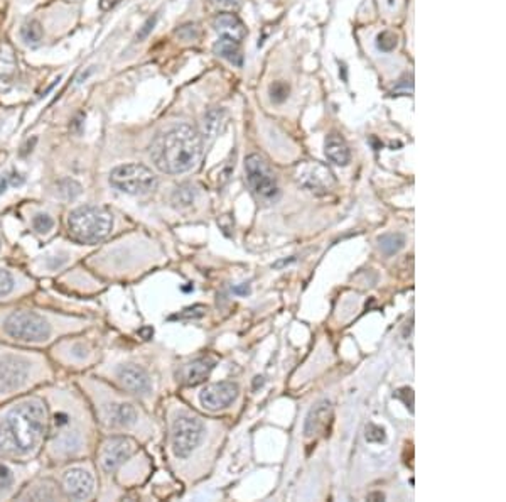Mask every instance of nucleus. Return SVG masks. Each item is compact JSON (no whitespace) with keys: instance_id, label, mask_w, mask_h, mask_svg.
<instances>
[{"instance_id":"2eb2a0df","label":"nucleus","mask_w":506,"mask_h":502,"mask_svg":"<svg viewBox=\"0 0 506 502\" xmlns=\"http://www.w3.org/2000/svg\"><path fill=\"white\" fill-rule=\"evenodd\" d=\"M214 364H216V362L209 357L196 358L194 362L187 364L184 370H182V381H184V384L187 386L201 384L203 381L208 379L211 370L214 369Z\"/></svg>"},{"instance_id":"c756f323","label":"nucleus","mask_w":506,"mask_h":502,"mask_svg":"<svg viewBox=\"0 0 506 502\" xmlns=\"http://www.w3.org/2000/svg\"><path fill=\"white\" fill-rule=\"evenodd\" d=\"M366 440L372 443H381L385 441V429L381 426L368 425L366 426Z\"/></svg>"},{"instance_id":"a211bd4d","label":"nucleus","mask_w":506,"mask_h":502,"mask_svg":"<svg viewBox=\"0 0 506 502\" xmlns=\"http://www.w3.org/2000/svg\"><path fill=\"white\" fill-rule=\"evenodd\" d=\"M213 50H214V54H218L220 58H225L226 61L231 63V65H235V66L243 65L240 41H237V39L226 38V36H220V39H218Z\"/></svg>"},{"instance_id":"c85d7f7f","label":"nucleus","mask_w":506,"mask_h":502,"mask_svg":"<svg viewBox=\"0 0 506 502\" xmlns=\"http://www.w3.org/2000/svg\"><path fill=\"white\" fill-rule=\"evenodd\" d=\"M14 277L9 271L0 269V296H7L12 289H14Z\"/></svg>"},{"instance_id":"2f4dec72","label":"nucleus","mask_w":506,"mask_h":502,"mask_svg":"<svg viewBox=\"0 0 506 502\" xmlns=\"http://www.w3.org/2000/svg\"><path fill=\"white\" fill-rule=\"evenodd\" d=\"M397 397H400V400L407 404V408H410V411H413V390L412 389L409 390V396H407V388L400 389L397 393Z\"/></svg>"},{"instance_id":"9d476101","label":"nucleus","mask_w":506,"mask_h":502,"mask_svg":"<svg viewBox=\"0 0 506 502\" xmlns=\"http://www.w3.org/2000/svg\"><path fill=\"white\" fill-rule=\"evenodd\" d=\"M134 450V441L129 438H111V440L105 441L102 452H100V464H102L105 472H113L132 455Z\"/></svg>"},{"instance_id":"4be33fe9","label":"nucleus","mask_w":506,"mask_h":502,"mask_svg":"<svg viewBox=\"0 0 506 502\" xmlns=\"http://www.w3.org/2000/svg\"><path fill=\"white\" fill-rule=\"evenodd\" d=\"M58 193L65 200H74V198L81 195V185L74 181V179H61L58 183Z\"/></svg>"},{"instance_id":"7c9ffc66","label":"nucleus","mask_w":506,"mask_h":502,"mask_svg":"<svg viewBox=\"0 0 506 502\" xmlns=\"http://www.w3.org/2000/svg\"><path fill=\"white\" fill-rule=\"evenodd\" d=\"M155 21H157V17H155V15H154V17H149V19H147V22L143 24L142 29L139 31V33H137V41H142V39H145L147 36H149L150 31L154 29Z\"/></svg>"},{"instance_id":"5701e85b","label":"nucleus","mask_w":506,"mask_h":502,"mask_svg":"<svg viewBox=\"0 0 506 502\" xmlns=\"http://www.w3.org/2000/svg\"><path fill=\"white\" fill-rule=\"evenodd\" d=\"M194 197H196V190H194V186L182 185V186H179L176 191H174L173 201L176 203V205L187 206L194 201Z\"/></svg>"},{"instance_id":"ddd939ff","label":"nucleus","mask_w":506,"mask_h":502,"mask_svg":"<svg viewBox=\"0 0 506 502\" xmlns=\"http://www.w3.org/2000/svg\"><path fill=\"white\" fill-rule=\"evenodd\" d=\"M118 379L125 389L135 394H145L150 390V381L147 372L137 365H123L118 369Z\"/></svg>"},{"instance_id":"f8f14e48","label":"nucleus","mask_w":506,"mask_h":502,"mask_svg":"<svg viewBox=\"0 0 506 502\" xmlns=\"http://www.w3.org/2000/svg\"><path fill=\"white\" fill-rule=\"evenodd\" d=\"M63 489L71 499H88L93 494L95 479L85 469H71L63 477Z\"/></svg>"},{"instance_id":"6ab92c4d","label":"nucleus","mask_w":506,"mask_h":502,"mask_svg":"<svg viewBox=\"0 0 506 502\" xmlns=\"http://www.w3.org/2000/svg\"><path fill=\"white\" fill-rule=\"evenodd\" d=\"M109 420L113 426H130L137 420V413L132 404H111Z\"/></svg>"},{"instance_id":"1a4fd4ad","label":"nucleus","mask_w":506,"mask_h":502,"mask_svg":"<svg viewBox=\"0 0 506 502\" xmlns=\"http://www.w3.org/2000/svg\"><path fill=\"white\" fill-rule=\"evenodd\" d=\"M296 179L301 186L308 190L328 191L334 185V176L329 167L321 162H302L296 169Z\"/></svg>"},{"instance_id":"aec40b11","label":"nucleus","mask_w":506,"mask_h":502,"mask_svg":"<svg viewBox=\"0 0 506 502\" xmlns=\"http://www.w3.org/2000/svg\"><path fill=\"white\" fill-rule=\"evenodd\" d=\"M21 36L26 45H38L42 39V36H45V31H42V26L38 21H27L22 26Z\"/></svg>"},{"instance_id":"f257e3e1","label":"nucleus","mask_w":506,"mask_h":502,"mask_svg":"<svg viewBox=\"0 0 506 502\" xmlns=\"http://www.w3.org/2000/svg\"><path fill=\"white\" fill-rule=\"evenodd\" d=\"M46 420L41 400H27L10 409L0 423V453L17 457L33 452L45 435Z\"/></svg>"},{"instance_id":"f3484780","label":"nucleus","mask_w":506,"mask_h":502,"mask_svg":"<svg viewBox=\"0 0 506 502\" xmlns=\"http://www.w3.org/2000/svg\"><path fill=\"white\" fill-rule=\"evenodd\" d=\"M326 156L334 165L346 166L351 159V153H349V147L341 135L331 134L326 139Z\"/></svg>"},{"instance_id":"4468645a","label":"nucleus","mask_w":506,"mask_h":502,"mask_svg":"<svg viewBox=\"0 0 506 502\" xmlns=\"http://www.w3.org/2000/svg\"><path fill=\"white\" fill-rule=\"evenodd\" d=\"M331 418H333V408L329 401H321L310 409L308 420H306L304 433L306 436H314L328 428Z\"/></svg>"},{"instance_id":"72a5a7b5","label":"nucleus","mask_w":506,"mask_h":502,"mask_svg":"<svg viewBox=\"0 0 506 502\" xmlns=\"http://www.w3.org/2000/svg\"><path fill=\"white\" fill-rule=\"evenodd\" d=\"M7 181H9V185L12 186H21L24 183V178L19 173H12L10 176H7Z\"/></svg>"},{"instance_id":"473e14b6","label":"nucleus","mask_w":506,"mask_h":502,"mask_svg":"<svg viewBox=\"0 0 506 502\" xmlns=\"http://www.w3.org/2000/svg\"><path fill=\"white\" fill-rule=\"evenodd\" d=\"M213 3L223 7V9H237V7H240L242 0H213Z\"/></svg>"},{"instance_id":"bb28decb","label":"nucleus","mask_w":506,"mask_h":502,"mask_svg":"<svg viewBox=\"0 0 506 502\" xmlns=\"http://www.w3.org/2000/svg\"><path fill=\"white\" fill-rule=\"evenodd\" d=\"M14 484V476H12L10 469L7 465L0 464V496L6 494Z\"/></svg>"},{"instance_id":"7ed1b4c3","label":"nucleus","mask_w":506,"mask_h":502,"mask_svg":"<svg viewBox=\"0 0 506 502\" xmlns=\"http://www.w3.org/2000/svg\"><path fill=\"white\" fill-rule=\"evenodd\" d=\"M70 235L81 244L103 241L113 229V217L102 206H79L68 217Z\"/></svg>"},{"instance_id":"20e7f679","label":"nucleus","mask_w":506,"mask_h":502,"mask_svg":"<svg viewBox=\"0 0 506 502\" xmlns=\"http://www.w3.org/2000/svg\"><path fill=\"white\" fill-rule=\"evenodd\" d=\"M109 179L115 190L127 195H134V197L149 195L157 186V178H155L152 169L143 165H137V162L117 166L115 169H111Z\"/></svg>"},{"instance_id":"b1692460","label":"nucleus","mask_w":506,"mask_h":502,"mask_svg":"<svg viewBox=\"0 0 506 502\" xmlns=\"http://www.w3.org/2000/svg\"><path fill=\"white\" fill-rule=\"evenodd\" d=\"M221 117H223L221 110H211V112H208V114H206V117H205L206 134H209V135L216 134V130L220 129Z\"/></svg>"},{"instance_id":"cd10ccee","label":"nucleus","mask_w":506,"mask_h":502,"mask_svg":"<svg viewBox=\"0 0 506 502\" xmlns=\"http://www.w3.org/2000/svg\"><path fill=\"white\" fill-rule=\"evenodd\" d=\"M287 97H289V86H287L285 83L277 82L270 86V98H272L274 102L280 103V102H284Z\"/></svg>"},{"instance_id":"f03ea898","label":"nucleus","mask_w":506,"mask_h":502,"mask_svg":"<svg viewBox=\"0 0 506 502\" xmlns=\"http://www.w3.org/2000/svg\"><path fill=\"white\" fill-rule=\"evenodd\" d=\"M201 151L203 142L198 130L187 123H179L154 139L150 158L164 173L179 174L196 166Z\"/></svg>"},{"instance_id":"423d86ee","label":"nucleus","mask_w":506,"mask_h":502,"mask_svg":"<svg viewBox=\"0 0 506 502\" xmlns=\"http://www.w3.org/2000/svg\"><path fill=\"white\" fill-rule=\"evenodd\" d=\"M245 171H246V181H248L250 188H252L253 195L258 200H264L267 203L276 201L278 198V186L277 179L274 173L270 171L269 165L265 162L264 158L258 154H252L246 158L245 161Z\"/></svg>"},{"instance_id":"412c9836","label":"nucleus","mask_w":506,"mask_h":502,"mask_svg":"<svg viewBox=\"0 0 506 502\" xmlns=\"http://www.w3.org/2000/svg\"><path fill=\"white\" fill-rule=\"evenodd\" d=\"M404 244H405V238H404V235H400V234H388V235H384V237H380L381 250H384L385 254H388V256L398 252V250L404 247Z\"/></svg>"},{"instance_id":"f704fd0d","label":"nucleus","mask_w":506,"mask_h":502,"mask_svg":"<svg viewBox=\"0 0 506 502\" xmlns=\"http://www.w3.org/2000/svg\"><path fill=\"white\" fill-rule=\"evenodd\" d=\"M7 186H9V181H7V176H6V178L0 179V195L7 190Z\"/></svg>"},{"instance_id":"393cba45","label":"nucleus","mask_w":506,"mask_h":502,"mask_svg":"<svg viewBox=\"0 0 506 502\" xmlns=\"http://www.w3.org/2000/svg\"><path fill=\"white\" fill-rule=\"evenodd\" d=\"M377 45L380 51H384V53H390V51L395 50L397 36L393 33H390V31H385V33H381L377 38Z\"/></svg>"},{"instance_id":"c9c22d12","label":"nucleus","mask_w":506,"mask_h":502,"mask_svg":"<svg viewBox=\"0 0 506 502\" xmlns=\"http://www.w3.org/2000/svg\"><path fill=\"white\" fill-rule=\"evenodd\" d=\"M388 2H390V3H393V0H388Z\"/></svg>"},{"instance_id":"9b49d317","label":"nucleus","mask_w":506,"mask_h":502,"mask_svg":"<svg viewBox=\"0 0 506 502\" xmlns=\"http://www.w3.org/2000/svg\"><path fill=\"white\" fill-rule=\"evenodd\" d=\"M238 397V386L233 382H216L205 388L199 394L201 404L209 411H218V409L228 408V406Z\"/></svg>"},{"instance_id":"0eeeda50","label":"nucleus","mask_w":506,"mask_h":502,"mask_svg":"<svg viewBox=\"0 0 506 502\" xmlns=\"http://www.w3.org/2000/svg\"><path fill=\"white\" fill-rule=\"evenodd\" d=\"M205 426L194 416H179L173 425V450L179 458H187L201 443Z\"/></svg>"},{"instance_id":"6e6552de","label":"nucleus","mask_w":506,"mask_h":502,"mask_svg":"<svg viewBox=\"0 0 506 502\" xmlns=\"http://www.w3.org/2000/svg\"><path fill=\"white\" fill-rule=\"evenodd\" d=\"M31 364L22 357H0V394L12 393L22 388L29 377Z\"/></svg>"},{"instance_id":"39448f33","label":"nucleus","mask_w":506,"mask_h":502,"mask_svg":"<svg viewBox=\"0 0 506 502\" xmlns=\"http://www.w3.org/2000/svg\"><path fill=\"white\" fill-rule=\"evenodd\" d=\"M3 330L19 342H45L49 338L51 326L42 317L33 312H15L3 321Z\"/></svg>"},{"instance_id":"a878e982","label":"nucleus","mask_w":506,"mask_h":502,"mask_svg":"<svg viewBox=\"0 0 506 502\" xmlns=\"http://www.w3.org/2000/svg\"><path fill=\"white\" fill-rule=\"evenodd\" d=\"M34 229L38 230L39 234H47L54 227V220L46 213H38L33 220Z\"/></svg>"},{"instance_id":"dca6fc26","label":"nucleus","mask_w":506,"mask_h":502,"mask_svg":"<svg viewBox=\"0 0 506 502\" xmlns=\"http://www.w3.org/2000/svg\"><path fill=\"white\" fill-rule=\"evenodd\" d=\"M213 26H214V29H216L221 36H226V38H233V39H237V41H240V43H242V39L245 38V34H246L243 22L237 17V15L231 14V12H221V14H218L216 17H214Z\"/></svg>"}]
</instances>
